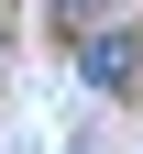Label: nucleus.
<instances>
[{
	"label": "nucleus",
	"mask_w": 143,
	"mask_h": 154,
	"mask_svg": "<svg viewBox=\"0 0 143 154\" xmlns=\"http://www.w3.org/2000/svg\"><path fill=\"white\" fill-rule=\"evenodd\" d=\"M77 66H88V88H132V66H143V44H132V33H121V22H99Z\"/></svg>",
	"instance_id": "1"
},
{
	"label": "nucleus",
	"mask_w": 143,
	"mask_h": 154,
	"mask_svg": "<svg viewBox=\"0 0 143 154\" xmlns=\"http://www.w3.org/2000/svg\"><path fill=\"white\" fill-rule=\"evenodd\" d=\"M110 11H121V0H55V22H66V33H99Z\"/></svg>",
	"instance_id": "2"
}]
</instances>
